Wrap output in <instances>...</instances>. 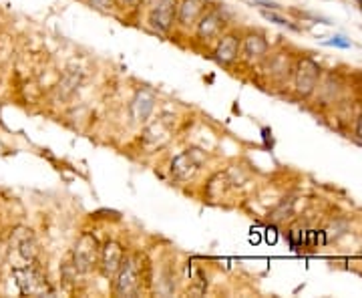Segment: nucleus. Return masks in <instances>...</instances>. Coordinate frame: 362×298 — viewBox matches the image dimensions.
<instances>
[{"instance_id":"a211bd4d","label":"nucleus","mask_w":362,"mask_h":298,"mask_svg":"<svg viewBox=\"0 0 362 298\" xmlns=\"http://www.w3.org/2000/svg\"><path fill=\"white\" fill-rule=\"evenodd\" d=\"M288 240H290V246L296 248L298 244H302L304 242V238H302V232H298V230H292L290 236H288Z\"/></svg>"},{"instance_id":"0eeeda50","label":"nucleus","mask_w":362,"mask_h":298,"mask_svg":"<svg viewBox=\"0 0 362 298\" xmlns=\"http://www.w3.org/2000/svg\"><path fill=\"white\" fill-rule=\"evenodd\" d=\"M204 159H206V156L199 149H187V151H183L177 157H173L169 171H171V176L175 180L187 182V180H192L195 173L199 171Z\"/></svg>"},{"instance_id":"6e6552de","label":"nucleus","mask_w":362,"mask_h":298,"mask_svg":"<svg viewBox=\"0 0 362 298\" xmlns=\"http://www.w3.org/2000/svg\"><path fill=\"white\" fill-rule=\"evenodd\" d=\"M11 248L16 250V254L21 256V260L28 264V262H39V244L35 234L30 232L28 228H16L11 234Z\"/></svg>"},{"instance_id":"6ab92c4d","label":"nucleus","mask_w":362,"mask_h":298,"mask_svg":"<svg viewBox=\"0 0 362 298\" xmlns=\"http://www.w3.org/2000/svg\"><path fill=\"white\" fill-rule=\"evenodd\" d=\"M139 0H115V4H119V6H135Z\"/></svg>"},{"instance_id":"dca6fc26","label":"nucleus","mask_w":362,"mask_h":298,"mask_svg":"<svg viewBox=\"0 0 362 298\" xmlns=\"http://www.w3.org/2000/svg\"><path fill=\"white\" fill-rule=\"evenodd\" d=\"M324 45H328V47H340V49H350V47H352V42H350L346 37H342V35H337V37H332L330 40H326Z\"/></svg>"},{"instance_id":"1a4fd4ad","label":"nucleus","mask_w":362,"mask_h":298,"mask_svg":"<svg viewBox=\"0 0 362 298\" xmlns=\"http://www.w3.org/2000/svg\"><path fill=\"white\" fill-rule=\"evenodd\" d=\"M125 258L123 254V246L117 242V240H107L103 246H101V256H99V270L103 274L105 278H115L117 270L121 266V262Z\"/></svg>"},{"instance_id":"423d86ee","label":"nucleus","mask_w":362,"mask_h":298,"mask_svg":"<svg viewBox=\"0 0 362 298\" xmlns=\"http://www.w3.org/2000/svg\"><path fill=\"white\" fill-rule=\"evenodd\" d=\"M226 28V16L220 8H206L195 23V37L204 42H211L221 35Z\"/></svg>"},{"instance_id":"39448f33","label":"nucleus","mask_w":362,"mask_h":298,"mask_svg":"<svg viewBox=\"0 0 362 298\" xmlns=\"http://www.w3.org/2000/svg\"><path fill=\"white\" fill-rule=\"evenodd\" d=\"M242 55V35L238 30L223 33L216 40V47L211 51V59L221 67L233 65Z\"/></svg>"},{"instance_id":"2eb2a0df","label":"nucleus","mask_w":362,"mask_h":298,"mask_svg":"<svg viewBox=\"0 0 362 298\" xmlns=\"http://www.w3.org/2000/svg\"><path fill=\"white\" fill-rule=\"evenodd\" d=\"M85 2L89 4L90 8L101 11V13H107V11H111L115 6V0H85Z\"/></svg>"},{"instance_id":"9d476101","label":"nucleus","mask_w":362,"mask_h":298,"mask_svg":"<svg viewBox=\"0 0 362 298\" xmlns=\"http://www.w3.org/2000/svg\"><path fill=\"white\" fill-rule=\"evenodd\" d=\"M318 75H320V69L318 65L312 61V59H304L300 67H298L296 73V91L304 97H308L314 87H316V81H318Z\"/></svg>"},{"instance_id":"7ed1b4c3","label":"nucleus","mask_w":362,"mask_h":298,"mask_svg":"<svg viewBox=\"0 0 362 298\" xmlns=\"http://www.w3.org/2000/svg\"><path fill=\"white\" fill-rule=\"evenodd\" d=\"M99 256H101V244H99L97 236L85 232L77 240L75 248H73V260H71V264L75 266L77 274H89L93 270H97Z\"/></svg>"},{"instance_id":"aec40b11","label":"nucleus","mask_w":362,"mask_h":298,"mask_svg":"<svg viewBox=\"0 0 362 298\" xmlns=\"http://www.w3.org/2000/svg\"><path fill=\"white\" fill-rule=\"evenodd\" d=\"M356 135H358V139L362 142V115L358 117V123H356Z\"/></svg>"},{"instance_id":"f8f14e48","label":"nucleus","mask_w":362,"mask_h":298,"mask_svg":"<svg viewBox=\"0 0 362 298\" xmlns=\"http://www.w3.org/2000/svg\"><path fill=\"white\" fill-rule=\"evenodd\" d=\"M206 11V0H180L177 2V14H175V23L181 26L189 28L195 26L197 18Z\"/></svg>"},{"instance_id":"f03ea898","label":"nucleus","mask_w":362,"mask_h":298,"mask_svg":"<svg viewBox=\"0 0 362 298\" xmlns=\"http://www.w3.org/2000/svg\"><path fill=\"white\" fill-rule=\"evenodd\" d=\"M143 280V264L139 254L125 256L119 270L115 274V285L113 292L117 297H137L141 290Z\"/></svg>"},{"instance_id":"20e7f679","label":"nucleus","mask_w":362,"mask_h":298,"mask_svg":"<svg viewBox=\"0 0 362 298\" xmlns=\"http://www.w3.org/2000/svg\"><path fill=\"white\" fill-rule=\"evenodd\" d=\"M175 14H177V0H151L147 25L159 35H169L175 25Z\"/></svg>"},{"instance_id":"9b49d317","label":"nucleus","mask_w":362,"mask_h":298,"mask_svg":"<svg viewBox=\"0 0 362 298\" xmlns=\"http://www.w3.org/2000/svg\"><path fill=\"white\" fill-rule=\"evenodd\" d=\"M129 109L131 117H133L137 123H147L151 113H153V109H156V97L149 91L141 89V91L135 93V97L131 99Z\"/></svg>"},{"instance_id":"412c9836","label":"nucleus","mask_w":362,"mask_h":298,"mask_svg":"<svg viewBox=\"0 0 362 298\" xmlns=\"http://www.w3.org/2000/svg\"><path fill=\"white\" fill-rule=\"evenodd\" d=\"M356 4H358V6H362V0H356Z\"/></svg>"},{"instance_id":"4468645a","label":"nucleus","mask_w":362,"mask_h":298,"mask_svg":"<svg viewBox=\"0 0 362 298\" xmlns=\"http://www.w3.org/2000/svg\"><path fill=\"white\" fill-rule=\"evenodd\" d=\"M259 13H262V16H264L266 21H270V23H276V25H280V26H290V28H294V25H292L288 18H284L282 14L274 13V11H268V8H262Z\"/></svg>"},{"instance_id":"f3484780","label":"nucleus","mask_w":362,"mask_h":298,"mask_svg":"<svg viewBox=\"0 0 362 298\" xmlns=\"http://www.w3.org/2000/svg\"><path fill=\"white\" fill-rule=\"evenodd\" d=\"M256 6H262V8H270V11H280L282 6L278 4V2H274V0H252Z\"/></svg>"},{"instance_id":"f257e3e1","label":"nucleus","mask_w":362,"mask_h":298,"mask_svg":"<svg viewBox=\"0 0 362 298\" xmlns=\"http://www.w3.org/2000/svg\"><path fill=\"white\" fill-rule=\"evenodd\" d=\"M13 276L21 294H25V297H47V294H52V286L49 285L45 273L40 270L39 262L16 264V266H13Z\"/></svg>"},{"instance_id":"ddd939ff","label":"nucleus","mask_w":362,"mask_h":298,"mask_svg":"<svg viewBox=\"0 0 362 298\" xmlns=\"http://www.w3.org/2000/svg\"><path fill=\"white\" fill-rule=\"evenodd\" d=\"M242 52H244V59L250 61V63L259 61L268 52V40L258 33H250L246 37H242Z\"/></svg>"}]
</instances>
